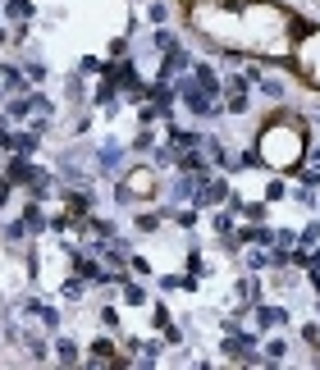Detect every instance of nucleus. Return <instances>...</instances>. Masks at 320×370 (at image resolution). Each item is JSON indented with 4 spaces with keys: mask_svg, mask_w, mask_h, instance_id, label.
Wrapping results in <instances>:
<instances>
[{
    "mask_svg": "<svg viewBox=\"0 0 320 370\" xmlns=\"http://www.w3.org/2000/svg\"><path fill=\"white\" fill-rule=\"evenodd\" d=\"M256 151H261V165H270V169H297V165H307V124L293 119L288 110L270 114L261 138H256Z\"/></svg>",
    "mask_w": 320,
    "mask_h": 370,
    "instance_id": "obj_1",
    "label": "nucleus"
},
{
    "mask_svg": "<svg viewBox=\"0 0 320 370\" xmlns=\"http://www.w3.org/2000/svg\"><path fill=\"white\" fill-rule=\"evenodd\" d=\"M156 165H142V169H129L119 183L110 188V197L119 201V206H138V201H147V197H156Z\"/></svg>",
    "mask_w": 320,
    "mask_h": 370,
    "instance_id": "obj_2",
    "label": "nucleus"
},
{
    "mask_svg": "<svg viewBox=\"0 0 320 370\" xmlns=\"http://www.w3.org/2000/svg\"><path fill=\"white\" fill-rule=\"evenodd\" d=\"M124 160H129V147H124V142H101V147H96V174H105V179H110V174H119L124 169Z\"/></svg>",
    "mask_w": 320,
    "mask_h": 370,
    "instance_id": "obj_3",
    "label": "nucleus"
},
{
    "mask_svg": "<svg viewBox=\"0 0 320 370\" xmlns=\"http://www.w3.org/2000/svg\"><path fill=\"white\" fill-rule=\"evenodd\" d=\"M229 192H234V188H229L225 179H215V174H211V179H206V183L197 188V197H192V206H201V210H211V206H225V201H229Z\"/></svg>",
    "mask_w": 320,
    "mask_h": 370,
    "instance_id": "obj_4",
    "label": "nucleus"
},
{
    "mask_svg": "<svg viewBox=\"0 0 320 370\" xmlns=\"http://www.w3.org/2000/svg\"><path fill=\"white\" fill-rule=\"evenodd\" d=\"M251 320H256L261 338H266L270 329H284V325H288V320H293V316H288L284 306H270V302H256V306H251Z\"/></svg>",
    "mask_w": 320,
    "mask_h": 370,
    "instance_id": "obj_5",
    "label": "nucleus"
},
{
    "mask_svg": "<svg viewBox=\"0 0 320 370\" xmlns=\"http://www.w3.org/2000/svg\"><path fill=\"white\" fill-rule=\"evenodd\" d=\"M37 169H42V165H32V155H5V179L14 183V188H28V183L37 179Z\"/></svg>",
    "mask_w": 320,
    "mask_h": 370,
    "instance_id": "obj_6",
    "label": "nucleus"
},
{
    "mask_svg": "<svg viewBox=\"0 0 320 370\" xmlns=\"http://www.w3.org/2000/svg\"><path fill=\"white\" fill-rule=\"evenodd\" d=\"M37 151H42V133H37V129H18V133H9L5 155H37Z\"/></svg>",
    "mask_w": 320,
    "mask_h": 370,
    "instance_id": "obj_7",
    "label": "nucleus"
},
{
    "mask_svg": "<svg viewBox=\"0 0 320 370\" xmlns=\"http://www.w3.org/2000/svg\"><path fill=\"white\" fill-rule=\"evenodd\" d=\"M0 92H5V101H9V96H23V92H32V83H28L23 64H5V78H0Z\"/></svg>",
    "mask_w": 320,
    "mask_h": 370,
    "instance_id": "obj_8",
    "label": "nucleus"
},
{
    "mask_svg": "<svg viewBox=\"0 0 320 370\" xmlns=\"http://www.w3.org/2000/svg\"><path fill=\"white\" fill-rule=\"evenodd\" d=\"M242 265H247L251 275H266V270H275V247H261V242H251L247 256H242Z\"/></svg>",
    "mask_w": 320,
    "mask_h": 370,
    "instance_id": "obj_9",
    "label": "nucleus"
},
{
    "mask_svg": "<svg viewBox=\"0 0 320 370\" xmlns=\"http://www.w3.org/2000/svg\"><path fill=\"white\" fill-rule=\"evenodd\" d=\"M23 224H28V229H32V238H37V233H46V229H51V215H46V201H28V206H23Z\"/></svg>",
    "mask_w": 320,
    "mask_h": 370,
    "instance_id": "obj_10",
    "label": "nucleus"
},
{
    "mask_svg": "<svg viewBox=\"0 0 320 370\" xmlns=\"http://www.w3.org/2000/svg\"><path fill=\"white\" fill-rule=\"evenodd\" d=\"M78 357H83L78 338H69V334H55V362H60V366H78Z\"/></svg>",
    "mask_w": 320,
    "mask_h": 370,
    "instance_id": "obj_11",
    "label": "nucleus"
},
{
    "mask_svg": "<svg viewBox=\"0 0 320 370\" xmlns=\"http://www.w3.org/2000/svg\"><path fill=\"white\" fill-rule=\"evenodd\" d=\"M5 114H9V124H28V119H32V92L9 96V101H5Z\"/></svg>",
    "mask_w": 320,
    "mask_h": 370,
    "instance_id": "obj_12",
    "label": "nucleus"
},
{
    "mask_svg": "<svg viewBox=\"0 0 320 370\" xmlns=\"http://www.w3.org/2000/svg\"><path fill=\"white\" fill-rule=\"evenodd\" d=\"M238 297H242V306H256V302H266V284L247 270V279H238Z\"/></svg>",
    "mask_w": 320,
    "mask_h": 370,
    "instance_id": "obj_13",
    "label": "nucleus"
},
{
    "mask_svg": "<svg viewBox=\"0 0 320 370\" xmlns=\"http://www.w3.org/2000/svg\"><path fill=\"white\" fill-rule=\"evenodd\" d=\"M64 96H69L73 105H87V101H92V92H87V73L73 69L69 78H64Z\"/></svg>",
    "mask_w": 320,
    "mask_h": 370,
    "instance_id": "obj_14",
    "label": "nucleus"
},
{
    "mask_svg": "<svg viewBox=\"0 0 320 370\" xmlns=\"http://www.w3.org/2000/svg\"><path fill=\"white\" fill-rule=\"evenodd\" d=\"M156 129H147V124H138V133H133V142H129V151L133 155H151V151H156Z\"/></svg>",
    "mask_w": 320,
    "mask_h": 370,
    "instance_id": "obj_15",
    "label": "nucleus"
},
{
    "mask_svg": "<svg viewBox=\"0 0 320 370\" xmlns=\"http://www.w3.org/2000/svg\"><path fill=\"white\" fill-rule=\"evenodd\" d=\"M211 229H215V238H229V233L238 229V210L215 206V215H211Z\"/></svg>",
    "mask_w": 320,
    "mask_h": 370,
    "instance_id": "obj_16",
    "label": "nucleus"
},
{
    "mask_svg": "<svg viewBox=\"0 0 320 370\" xmlns=\"http://www.w3.org/2000/svg\"><path fill=\"white\" fill-rule=\"evenodd\" d=\"M87 284H92V279L73 270V275H69V279L60 284V297H64V302H83V297H87Z\"/></svg>",
    "mask_w": 320,
    "mask_h": 370,
    "instance_id": "obj_17",
    "label": "nucleus"
},
{
    "mask_svg": "<svg viewBox=\"0 0 320 370\" xmlns=\"http://www.w3.org/2000/svg\"><path fill=\"white\" fill-rule=\"evenodd\" d=\"M119 293H124V302H129V306H151V293H147V288H142L133 275L119 284Z\"/></svg>",
    "mask_w": 320,
    "mask_h": 370,
    "instance_id": "obj_18",
    "label": "nucleus"
},
{
    "mask_svg": "<svg viewBox=\"0 0 320 370\" xmlns=\"http://www.w3.org/2000/svg\"><path fill=\"white\" fill-rule=\"evenodd\" d=\"M165 220H170V206H165V210H138V220H133V229H138V233H156Z\"/></svg>",
    "mask_w": 320,
    "mask_h": 370,
    "instance_id": "obj_19",
    "label": "nucleus"
},
{
    "mask_svg": "<svg viewBox=\"0 0 320 370\" xmlns=\"http://www.w3.org/2000/svg\"><path fill=\"white\" fill-rule=\"evenodd\" d=\"M28 238H32V229L23 224V215H18V220H9L5 229H0V242H9V247H18V242H28Z\"/></svg>",
    "mask_w": 320,
    "mask_h": 370,
    "instance_id": "obj_20",
    "label": "nucleus"
},
{
    "mask_svg": "<svg viewBox=\"0 0 320 370\" xmlns=\"http://www.w3.org/2000/svg\"><path fill=\"white\" fill-rule=\"evenodd\" d=\"M32 14H37L32 0H5V18H9V23H28Z\"/></svg>",
    "mask_w": 320,
    "mask_h": 370,
    "instance_id": "obj_21",
    "label": "nucleus"
},
{
    "mask_svg": "<svg viewBox=\"0 0 320 370\" xmlns=\"http://www.w3.org/2000/svg\"><path fill=\"white\" fill-rule=\"evenodd\" d=\"M261 357H266V366H279L288 357V338H266V343H261Z\"/></svg>",
    "mask_w": 320,
    "mask_h": 370,
    "instance_id": "obj_22",
    "label": "nucleus"
},
{
    "mask_svg": "<svg viewBox=\"0 0 320 370\" xmlns=\"http://www.w3.org/2000/svg\"><path fill=\"white\" fill-rule=\"evenodd\" d=\"M251 87H256L261 96H270V101H284V83H279V78H270L266 69H261V78H256Z\"/></svg>",
    "mask_w": 320,
    "mask_h": 370,
    "instance_id": "obj_23",
    "label": "nucleus"
},
{
    "mask_svg": "<svg viewBox=\"0 0 320 370\" xmlns=\"http://www.w3.org/2000/svg\"><path fill=\"white\" fill-rule=\"evenodd\" d=\"M242 220H251V224H266L270 220V201L261 197V201H242V210H238Z\"/></svg>",
    "mask_w": 320,
    "mask_h": 370,
    "instance_id": "obj_24",
    "label": "nucleus"
},
{
    "mask_svg": "<svg viewBox=\"0 0 320 370\" xmlns=\"http://www.w3.org/2000/svg\"><path fill=\"white\" fill-rule=\"evenodd\" d=\"M174 160H179V151H174L170 142H156V151H151V165H156V169H170Z\"/></svg>",
    "mask_w": 320,
    "mask_h": 370,
    "instance_id": "obj_25",
    "label": "nucleus"
},
{
    "mask_svg": "<svg viewBox=\"0 0 320 370\" xmlns=\"http://www.w3.org/2000/svg\"><path fill=\"white\" fill-rule=\"evenodd\" d=\"M170 325H174L170 306H165V302H151V329H160V334H165V329H170Z\"/></svg>",
    "mask_w": 320,
    "mask_h": 370,
    "instance_id": "obj_26",
    "label": "nucleus"
},
{
    "mask_svg": "<svg viewBox=\"0 0 320 370\" xmlns=\"http://www.w3.org/2000/svg\"><path fill=\"white\" fill-rule=\"evenodd\" d=\"M23 73H28V83H32V87H42L46 78H51V69H46V60H28V64H23Z\"/></svg>",
    "mask_w": 320,
    "mask_h": 370,
    "instance_id": "obj_27",
    "label": "nucleus"
},
{
    "mask_svg": "<svg viewBox=\"0 0 320 370\" xmlns=\"http://www.w3.org/2000/svg\"><path fill=\"white\" fill-rule=\"evenodd\" d=\"M151 46H156V51L165 55V51H174V46H179V37H174L170 28H156V32H151Z\"/></svg>",
    "mask_w": 320,
    "mask_h": 370,
    "instance_id": "obj_28",
    "label": "nucleus"
},
{
    "mask_svg": "<svg viewBox=\"0 0 320 370\" xmlns=\"http://www.w3.org/2000/svg\"><path fill=\"white\" fill-rule=\"evenodd\" d=\"M101 329H110V334H119V329H124V320H119V311H114V306H110V302H105V306H101Z\"/></svg>",
    "mask_w": 320,
    "mask_h": 370,
    "instance_id": "obj_29",
    "label": "nucleus"
},
{
    "mask_svg": "<svg viewBox=\"0 0 320 370\" xmlns=\"http://www.w3.org/2000/svg\"><path fill=\"white\" fill-rule=\"evenodd\" d=\"M288 192H293V188H288L284 179H270V183H266V201H270V206H275V201H284Z\"/></svg>",
    "mask_w": 320,
    "mask_h": 370,
    "instance_id": "obj_30",
    "label": "nucleus"
},
{
    "mask_svg": "<svg viewBox=\"0 0 320 370\" xmlns=\"http://www.w3.org/2000/svg\"><path fill=\"white\" fill-rule=\"evenodd\" d=\"M165 18H170V5H165V0H151V5H147V23L165 28Z\"/></svg>",
    "mask_w": 320,
    "mask_h": 370,
    "instance_id": "obj_31",
    "label": "nucleus"
},
{
    "mask_svg": "<svg viewBox=\"0 0 320 370\" xmlns=\"http://www.w3.org/2000/svg\"><path fill=\"white\" fill-rule=\"evenodd\" d=\"M297 242H302V247H316V242H320V220H307L302 233H297Z\"/></svg>",
    "mask_w": 320,
    "mask_h": 370,
    "instance_id": "obj_32",
    "label": "nucleus"
},
{
    "mask_svg": "<svg viewBox=\"0 0 320 370\" xmlns=\"http://www.w3.org/2000/svg\"><path fill=\"white\" fill-rule=\"evenodd\" d=\"M288 197H293V206H307V210L316 206V188H302V183H297V188L288 192Z\"/></svg>",
    "mask_w": 320,
    "mask_h": 370,
    "instance_id": "obj_33",
    "label": "nucleus"
},
{
    "mask_svg": "<svg viewBox=\"0 0 320 370\" xmlns=\"http://www.w3.org/2000/svg\"><path fill=\"white\" fill-rule=\"evenodd\" d=\"M78 73H87V78H101V73H105V64L96 60V55H83V60H78Z\"/></svg>",
    "mask_w": 320,
    "mask_h": 370,
    "instance_id": "obj_34",
    "label": "nucleus"
},
{
    "mask_svg": "<svg viewBox=\"0 0 320 370\" xmlns=\"http://www.w3.org/2000/svg\"><path fill=\"white\" fill-rule=\"evenodd\" d=\"M183 265H188V275H206V270H211V265H206V256H201L197 247L188 251V261H183Z\"/></svg>",
    "mask_w": 320,
    "mask_h": 370,
    "instance_id": "obj_35",
    "label": "nucleus"
},
{
    "mask_svg": "<svg viewBox=\"0 0 320 370\" xmlns=\"http://www.w3.org/2000/svg\"><path fill=\"white\" fill-rule=\"evenodd\" d=\"M129 37H110V60H129Z\"/></svg>",
    "mask_w": 320,
    "mask_h": 370,
    "instance_id": "obj_36",
    "label": "nucleus"
},
{
    "mask_svg": "<svg viewBox=\"0 0 320 370\" xmlns=\"http://www.w3.org/2000/svg\"><path fill=\"white\" fill-rule=\"evenodd\" d=\"M129 270H133V275H138V279H147V275H151V261L133 251V256H129Z\"/></svg>",
    "mask_w": 320,
    "mask_h": 370,
    "instance_id": "obj_37",
    "label": "nucleus"
},
{
    "mask_svg": "<svg viewBox=\"0 0 320 370\" xmlns=\"http://www.w3.org/2000/svg\"><path fill=\"white\" fill-rule=\"evenodd\" d=\"M69 129H73V138H83V133H87V129H92V114H87V110H78V119H73V124H69Z\"/></svg>",
    "mask_w": 320,
    "mask_h": 370,
    "instance_id": "obj_38",
    "label": "nucleus"
},
{
    "mask_svg": "<svg viewBox=\"0 0 320 370\" xmlns=\"http://www.w3.org/2000/svg\"><path fill=\"white\" fill-rule=\"evenodd\" d=\"M9 201H14V183H9V179H5V174H0V210H5V206H9Z\"/></svg>",
    "mask_w": 320,
    "mask_h": 370,
    "instance_id": "obj_39",
    "label": "nucleus"
},
{
    "mask_svg": "<svg viewBox=\"0 0 320 370\" xmlns=\"http://www.w3.org/2000/svg\"><path fill=\"white\" fill-rule=\"evenodd\" d=\"M9 133H14V129H9V114H5V110H0V151H5V147H9Z\"/></svg>",
    "mask_w": 320,
    "mask_h": 370,
    "instance_id": "obj_40",
    "label": "nucleus"
},
{
    "mask_svg": "<svg viewBox=\"0 0 320 370\" xmlns=\"http://www.w3.org/2000/svg\"><path fill=\"white\" fill-rule=\"evenodd\" d=\"M307 270H320V242L312 247V265H307Z\"/></svg>",
    "mask_w": 320,
    "mask_h": 370,
    "instance_id": "obj_41",
    "label": "nucleus"
},
{
    "mask_svg": "<svg viewBox=\"0 0 320 370\" xmlns=\"http://www.w3.org/2000/svg\"><path fill=\"white\" fill-rule=\"evenodd\" d=\"M5 42H9V32H5V28H0V46H5Z\"/></svg>",
    "mask_w": 320,
    "mask_h": 370,
    "instance_id": "obj_42",
    "label": "nucleus"
},
{
    "mask_svg": "<svg viewBox=\"0 0 320 370\" xmlns=\"http://www.w3.org/2000/svg\"><path fill=\"white\" fill-rule=\"evenodd\" d=\"M0 174H5V160H0Z\"/></svg>",
    "mask_w": 320,
    "mask_h": 370,
    "instance_id": "obj_43",
    "label": "nucleus"
}]
</instances>
